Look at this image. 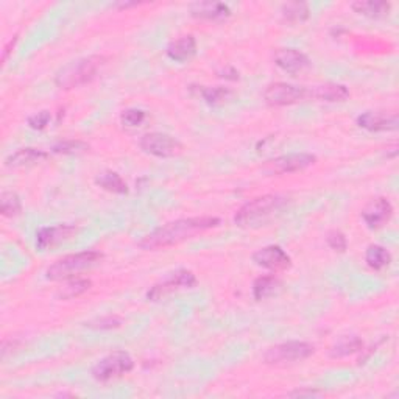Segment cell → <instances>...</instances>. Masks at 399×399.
<instances>
[{
    "label": "cell",
    "instance_id": "obj_28",
    "mask_svg": "<svg viewBox=\"0 0 399 399\" xmlns=\"http://www.w3.org/2000/svg\"><path fill=\"white\" fill-rule=\"evenodd\" d=\"M91 289V281L88 279H75L69 282V284L64 287L63 292L60 293V296L63 300H72V298H77V296L83 295L84 292H88Z\"/></svg>",
    "mask_w": 399,
    "mask_h": 399
},
{
    "label": "cell",
    "instance_id": "obj_32",
    "mask_svg": "<svg viewBox=\"0 0 399 399\" xmlns=\"http://www.w3.org/2000/svg\"><path fill=\"white\" fill-rule=\"evenodd\" d=\"M328 243L332 250L340 251V253H343L348 246L346 237L343 233H340V231H331V233L328 234Z\"/></svg>",
    "mask_w": 399,
    "mask_h": 399
},
{
    "label": "cell",
    "instance_id": "obj_27",
    "mask_svg": "<svg viewBox=\"0 0 399 399\" xmlns=\"http://www.w3.org/2000/svg\"><path fill=\"white\" fill-rule=\"evenodd\" d=\"M0 209H2V215L5 217H14L20 213V200L14 192H4L2 200H0Z\"/></svg>",
    "mask_w": 399,
    "mask_h": 399
},
{
    "label": "cell",
    "instance_id": "obj_6",
    "mask_svg": "<svg viewBox=\"0 0 399 399\" xmlns=\"http://www.w3.org/2000/svg\"><path fill=\"white\" fill-rule=\"evenodd\" d=\"M315 353V346L306 342H286L277 346H272L264 354V360L270 365L293 364L310 357Z\"/></svg>",
    "mask_w": 399,
    "mask_h": 399
},
{
    "label": "cell",
    "instance_id": "obj_8",
    "mask_svg": "<svg viewBox=\"0 0 399 399\" xmlns=\"http://www.w3.org/2000/svg\"><path fill=\"white\" fill-rule=\"evenodd\" d=\"M264 99L272 106H287L308 99V89L289 83H272L265 88Z\"/></svg>",
    "mask_w": 399,
    "mask_h": 399
},
{
    "label": "cell",
    "instance_id": "obj_2",
    "mask_svg": "<svg viewBox=\"0 0 399 399\" xmlns=\"http://www.w3.org/2000/svg\"><path fill=\"white\" fill-rule=\"evenodd\" d=\"M287 206V198L279 195H264L246 203L234 215V223L241 228H259L277 219Z\"/></svg>",
    "mask_w": 399,
    "mask_h": 399
},
{
    "label": "cell",
    "instance_id": "obj_16",
    "mask_svg": "<svg viewBox=\"0 0 399 399\" xmlns=\"http://www.w3.org/2000/svg\"><path fill=\"white\" fill-rule=\"evenodd\" d=\"M191 13L194 18L208 20H220L231 16L229 6L220 2H195L191 5Z\"/></svg>",
    "mask_w": 399,
    "mask_h": 399
},
{
    "label": "cell",
    "instance_id": "obj_35",
    "mask_svg": "<svg viewBox=\"0 0 399 399\" xmlns=\"http://www.w3.org/2000/svg\"><path fill=\"white\" fill-rule=\"evenodd\" d=\"M315 395H318L317 391H293L290 396H315Z\"/></svg>",
    "mask_w": 399,
    "mask_h": 399
},
{
    "label": "cell",
    "instance_id": "obj_34",
    "mask_svg": "<svg viewBox=\"0 0 399 399\" xmlns=\"http://www.w3.org/2000/svg\"><path fill=\"white\" fill-rule=\"evenodd\" d=\"M16 41H18V36H16V38H14V39H11V41L8 42V44L5 46V49H4V56H2V61H4V63H5L6 60H8V55L11 53V49L14 47V44H16Z\"/></svg>",
    "mask_w": 399,
    "mask_h": 399
},
{
    "label": "cell",
    "instance_id": "obj_29",
    "mask_svg": "<svg viewBox=\"0 0 399 399\" xmlns=\"http://www.w3.org/2000/svg\"><path fill=\"white\" fill-rule=\"evenodd\" d=\"M145 118H147L145 111L137 110V108H132V110H127V111L122 113L120 120L125 127L134 128V127H139L141 123L145 120Z\"/></svg>",
    "mask_w": 399,
    "mask_h": 399
},
{
    "label": "cell",
    "instance_id": "obj_18",
    "mask_svg": "<svg viewBox=\"0 0 399 399\" xmlns=\"http://www.w3.org/2000/svg\"><path fill=\"white\" fill-rule=\"evenodd\" d=\"M308 97L322 100V101H343L350 97V91L346 86L338 83H326L322 86H315L314 89H308Z\"/></svg>",
    "mask_w": 399,
    "mask_h": 399
},
{
    "label": "cell",
    "instance_id": "obj_3",
    "mask_svg": "<svg viewBox=\"0 0 399 399\" xmlns=\"http://www.w3.org/2000/svg\"><path fill=\"white\" fill-rule=\"evenodd\" d=\"M106 64V58L92 55L82 58V60L72 61L68 66H64L56 74L55 83L61 89H72L78 86L92 82L97 77L99 72Z\"/></svg>",
    "mask_w": 399,
    "mask_h": 399
},
{
    "label": "cell",
    "instance_id": "obj_31",
    "mask_svg": "<svg viewBox=\"0 0 399 399\" xmlns=\"http://www.w3.org/2000/svg\"><path fill=\"white\" fill-rule=\"evenodd\" d=\"M122 324V320L118 317H103L99 318V320L91 322L88 326L94 329H115Z\"/></svg>",
    "mask_w": 399,
    "mask_h": 399
},
{
    "label": "cell",
    "instance_id": "obj_30",
    "mask_svg": "<svg viewBox=\"0 0 399 399\" xmlns=\"http://www.w3.org/2000/svg\"><path fill=\"white\" fill-rule=\"evenodd\" d=\"M88 148V145L83 142H75V141H66L60 142L53 147V151L56 153H77V151H83Z\"/></svg>",
    "mask_w": 399,
    "mask_h": 399
},
{
    "label": "cell",
    "instance_id": "obj_9",
    "mask_svg": "<svg viewBox=\"0 0 399 399\" xmlns=\"http://www.w3.org/2000/svg\"><path fill=\"white\" fill-rule=\"evenodd\" d=\"M197 284V278L195 274L189 270H178L175 273H172V277L169 279H165L161 284H156L148 290L147 298L150 301H158L164 298L165 295H169L172 292H175L178 289H189Z\"/></svg>",
    "mask_w": 399,
    "mask_h": 399
},
{
    "label": "cell",
    "instance_id": "obj_15",
    "mask_svg": "<svg viewBox=\"0 0 399 399\" xmlns=\"http://www.w3.org/2000/svg\"><path fill=\"white\" fill-rule=\"evenodd\" d=\"M274 64L287 74H298L309 68V58L296 49H281L274 53Z\"/></svg>",
    "mask_w": 399,
    "mask_h": 399
},
{
    "label": "cell",
    "instance_id": "obj_5",
    "mask_svg": "<svg viewBox=\"0 0 399 399\" xmlns=\"http://www.w3.org/2000/svg\"><path fill=\"white\" fill-rule=\"evenodd\" d=\"M133 368L134 360L132 355L125 351H114L97 362L92 368V376L99 382H106L129 373Z\"/></svg>",
    "mask_w": 399,
    "mask_h": 399
},
{
    "label": "cell",
    "instance_id": "obj_13",
    "mask_svg": "<svg viewBox=\"0 0 399 399\" xmlns=\"http://www.w3.org/2000/svg\"><path fill=\"white\" fill-rule=\"evenodd\" d=\"M391 215H393V206L384 197L368 203L364 211H362V219L367 223V227L372 229L384 227L391 219Z\"/></svg>",
    "mask_w": 399,
    "mask_h": 399
},
{
    "label": "cell",
    "instance_id": "obj_11",
    "mask_svg": "<svg viewBox=\"0 0 399 399\" xmlns=\"http://www.w3.org/2000/svg\"><path fill=\"white\" fill-rule=\"evenodd\" d=\"M317 158L309 153H292L274 158L268 161L267 169H270L274 173H295L308 169L312 164H315Z\"/></svg>",
    "mask_w": 399,
    "mask_h": 399
},
{
    "label": "cell",
    "instance_id": "obj_25",
    "mask_svg": "<svg viewBox=\"0 0 399 399\" xmlns=\"http://www.w3.org/2000/svg\"><path fill=\"white\" fill-rule=\"evenodd\" d=\"M200 96L206 103L215 106V105L227 103V101L234 97V92L228 88H223V86H215V88H201Z\"/></svg>",
    "mask_w": 399,
    "mask_h": 399
},
{
    "label": "cell",
    "instance_id": "obj_20",
    "mask_svg": "<svg viewBox=\"0 0 399 399\" xmlns=\"http://www.w3.org/2000/svg\"><path fill=\"white\" fill-rule=\"evenodd\" d=\"M351 8L362 14V16L372 18V19H381L386 18L390 11V4L388 2H379V0H359L354 2Z\"/></svg>",
    "mask_w": 399,
    "mask_h": 399
},
{
    "label": "cell",
    "instance_id": "obj_7",
    "mask_svg": "<svg viewBox=\"0 0 399 399\" xmlns=\"http://www.w3.org/2000/svg\"><path fill=\"white\" fill-rule=\"evenodd\" d=\"M141 148L145 153L156 158H172L183 151V145L175 137L164 133H148L144 134L139 141Z\"/></svg>",
    "mask_w": 399,
    "mask_h": 399
},
{
    "label": "cell",
    "instance_id": "obj_24",
    "mask_svg": "<svg viewBox=\"0 0 399 399\" xmlns=\"http://www.w3.org/2000/svg\"><path fill=\"white\" fill-rule=\"evenodd\" d=\"M367 264L374 270H382L391 262V255L381 245H372L365 253Z\"/></svg>",
    "mask_w": 399,
    "mask_h": 399
},
{
    "label": "cell",
    "instance_id": "obj_1",
    "mask_svg": "<svg viewBox=\"0 0 399 399\" xmlns=\"http://www.w3.org/2000/svg\"><path fill=\"white\" fill-rule=\"evenodd\" d=\"M220 224V220L217 217H192V219H181L177 222H170L163 224L161 228L155 229L153 233L144 237L139 246L144 250H156L165 248V246L177 245L197 236L203 231L217 228Z\"/></svg>",
    "mask_w": 399,
    "mask_h": 399
},
{
    "label": "cell",
    "instance_id": "obj_10",
    "mask_svg": "<svg viewBox=\"0 0 399 399\" xmlns=\"http://www.w3.org/2000/svg\"><path fill=\"white\" fill-rule=\"evenodd\" d=\"M253 260H255L256 265L273 272L287 270V268L292 265V259H290L287 253L278 245H268L258 250L255 255H253Z\"/></svg>",
    "mask_w": 399,
    "mask_h": 399
},
{
    "label": "cell",
    "instance_id": "obj_33",
    "mask_svg": "<svg viewBox=\"0 0 399 399\" xmlns=\"http://www.w3.org/2000/svg\"><path fill=\"white\" fill-rule=\"evenodd\" d=\"M50 113L49 111H41L38 114H33L28 118V125H30V128L33 129H44L47 125H49V122H50Z\"/></svg>",
    "mask_w": 399,
    "mask_h": 399
},
{
    "label": "cell",
    "instance_id": "obj_17",
    "mask_svg": "<svg viewBox=\"0 0 399 399\" xmlns=\"http://www.w3.org/2000/svg\"><path fill=\"white\" fill-rule=\"evenodd\" d=\"M195 52H197V41L192 34L181 36V38L172 41L167 47V56L177 63L187 61L189 58L195 55Z\"/></svg>",
    "mask_w": 399,
    "mask_h": 399
},
{
    "label": "cell",
    "instance_id": "obj_26",
    "mask_svg": "<svg viewBox=\"0 0 399 399\" xmlns=\"http://www.w3.org/2000/svg\"><path fill=\"white\" fill-rule=\"evenodd\" d=\"M282 16L289 23H304L309 18V6L303 2H292L282 6Z\"/></svg>",
    "mask_w": 399,
    "mask_h": 399
},
{
    "label": "cell",
    "instance_id": "obj_22",
    "mask_svg": "<svg viewBox=\"0 0 399 399\" xmlns=\"http://www.w3.org/2000/svg\"><path fill=\"white\" fill-rule=\"evenodd\" d=\"M281 289V281L274 277H260L253 284V296L255 300L262 301L268 296H273Z\"/></svg>",
    "mask_w": 399,
    "mask_h": 399
},
{
    "label": "cell",
    "instance_id": "obj_4",
    "mask_svg": "<svg viewBox=\"0 0 399 399\" xmlns=\"http://www.w3.org/2000/svg\"><path fill=\"white\" fill-rule=\"evenodd\" d=\"M100 259H101L100 253L94 250L77 253V255H69L66 258L56 260L53 265L49 267L47 278L52 281L69 279L72 277H75V274L94 267Z\"/></svg>",
    "mask_w": 399,
    "mask_h": 399
},
{
    "label": "cell",
    "instance_id": "obj_23",
    "mask_svg": "<svg viewBox=\"0 0 399 399\" xmlns=\"http://www.w3.org/2000/svg\"><path fill=\"white\" fill-rule=\"evenodd\" d=\"M96 183L101 189H105V191L113 192V194H127L128 192L127 183L122 179L119 173H115V172L100 173V175L96 178Z\"/></svg>",
    "mask_w": 399,
    "mask_h": 399
},
{
    "label": "cell",
    "instance_id": "obj_21",
    "mask_svg": "<svg viewBox=\"0 0 399 399\" xmlns=\"http://www.w3.org/2000/svg\"><path fill=\"white\" fill-rule=\"evenodd\" d=\"M360 350H364V342L359 337L355 336H343L342 338H338L336 343L331 348V357L332 359H342L346 355H351L359 353Z\"/></svg>",
    "mask_w": 399,
    "mask_h": 399
},
{
    "label": "cell",
    "instance_id": "obj_19",
    "mask_svg": "<svg viewBox=\"0 0 399 399\" xmlns=\"http://www.w3.org/2000/svg\"><path fill=\"white\" fill-rule=\"evenodd\" d=\"M49 155L46 151L38 150V148H20L16 153L10 155L5 159V165L18 169V167H25V165H33L36 163H41L47 159Z\"/></svg>",
    "mask_w": 399,
    "mask_h": 399
},
{
    "label": "cell",
    "instance_id": "obj_14",
    "mask_svg": "<svg viewBox=\"0 0 399 399\" xmlns=\"http://www.w3.org/2000/svg\"><path fill=\"white\" fill-rule=\"evenodd\" d=\"M357 125L368 132H391L398 128V115L396 113L367 111L357 118Z\"/></svg>",
    "mask_w": 399,
    "mask_h": 399
},
{
    "label": "cell",
    "instance_id": "obj_12",
    "mask_svg": "<svg viewBox=\"0 0 399 399\" xmlns=\"http://www.w3.org/2000/svg\"><path fill=\"white\" fill-rule=\"evenodd\" d=\"M75 233L77 228L74 224H56V227L41 228L36 233V246L42 251L53 248V246L69 241Z\"/></svg>",
    "mask_w": 399,
    "mask_h": 399
}]
</instances>
